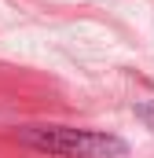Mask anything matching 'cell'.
Masks as SVG:
<instances>
[{"instance_id": "cell-1", "label": "cell", "mask_w": 154, "mask_h": 158, "mask_svg": "<svg viewBox=\"0 0 154 158\" xmlns=\"http://www.w3.org/2000/svg\"><path fill=\"white\" fill-rule=\"evenodd\" d=\"M18 140L40 155L55 158H125V140L114 132H92V129H70V125H33L18 129Z\"/></svg>"}, {"instance_id": "cell-2", "label": "cell", "mask_w": 154, "mask_h": 158, "mask_svg": "<svg viewBox=\"0 0 154 158\" xmlns=\"http://www.w3.org/2000/svg\"><path fill=\"white\" fill-rule=\"evenodd\" d=\"M136 114H140V118L154 129V99H151V103H140V107H136Z\"/></svg>"}]
</instances>
